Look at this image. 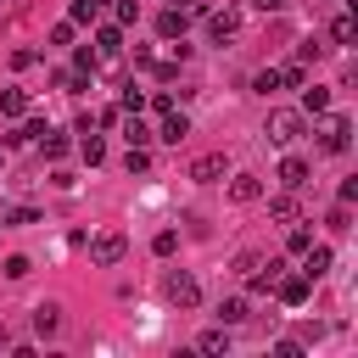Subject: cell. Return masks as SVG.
I'll return each instance as SVG.
<instances>
[{
  "label": "cell",
  "mask_w": 358,
  "mask_h": 358,
  "mask_svg": "<svg viewBox=\"0 0 358 358\" xmlns=\"http://www.w3.org/2000/svg\"><path fill=\"white\" fill-rule=\"evenodd\" d=\"M224 173H229L224 151H207V157H196V162H190V179H196V185H218Z\"/></svg>",
  "instance_id": "5"
},
{
  "label": "cell",
  "mask_w": 358,
  "mask_h": 358,
  "mask_svg": "<svg viewBox=\"0 0 358 358\" xmlns=\"http://www.w3.org/2000/svg\"><path fill=\"white\" fill-rule=\"evenodd\" d=\"M252 6H257V11H280L285 0H252Z\"/></svg>",
  "instance_id": "40"
},
{
  "label": "cell",
  "mask_w": 358,
  "mask_h": 358,
  "mask_svg": "<svg viewBox=\"0 0 358 358\" xmlns=\"http://www.w3.org/2000/svg\"><path fill=\"white\" fill-rule=\"evenodd\" d=\"M196 352H229V330L218 324V330H207L201 341H196Z\"/></svg>",
  "instance_id": "21"
},
{
  "label": "cell",
  "mask_w": 358,
  "mask_h": 358,
  "mask_svg": "<svg viewBox=\"0 0 358 358\" xmlns=\"http://www.w3.org/2000/svg\"><path fill=\"white\" fill-rule=\"evenodd\" d=\"M78 157H84L90 168H95V162H106V145H101V134H95V129H84V140H78Z\"/></svg>",
  "instance_id": "17"
},
{
  "label": "cell",
  "mask_w": 358,
  "mask_h": 358,
  "mask_svg": "<svg viewBox=\"0 0 358 358\" xmlns=\"http://www.w3.org/2000/svg\"><path fill=\"white\" fill-rule=\"evenodd\" d=\"M308 285H313V280H308L302 268H296V274H280V280H274V291H280V302H285V308H302V302H308Z\"/></svg>",
  "instance_id": "6"
},
{
  "label": "cell",
  "mask_w": 358,
  "mask_h": 358,
  "mask_svg": "<svg viewBox=\"0 0 358 358\" xmlns=\"http://www.w3.org/2000/svg\"><path fill=\"white\" fill-rule=\"evenodd\" d=\"M123 106H129V112H140V106H145V95H140L134 84H123Z\"/></svg>",
  "instance_id": "36"
},
{
  "label": "cell",
  "mask_w": 358,
  "mask_h": 358,
  "mask_svg": "<svg viewBox=\"0 0 358 358\" xmlns=\"http://www.w3.org/2000/svg\"><path fill=\"white\" fill-rule=\"evenodd\" d=\"M280 274H285V263H280V257H268V263L257 257V268H252L246 280H252V291H274V280H280Z\"/></svg>",
  "instance_id": "11"
},
{
  "label": "cell",
  "mask_w": 358,
  "mask_h": 358,
  "mask_svg": "<svg viewBox=\"0 0 358 358\" xmlns=\"http://www.w3.org/2000/svg\"><path fill=\"white\" fill-rule=\"evenodd\" d=\"M162 296H168L173 308H196V302H201V285H196L185 268H168V274H162Z\"/></svg>",
  "instance_id": "3"
},
{
  "label": "cell",
  "mask_w": 358,
  "mask_h": 358,
  "mask_svg": "<svg viewBox=\"0 0 358 358\" xmlns=\"http://www.w3.org/2000/svg\"><path fill=\"white\" fill-rule=\"evenodd\" d=\"M6 218H11V224H39V213H34V207H11Z\"/></svg>",
  "instance_id": "37"
},
{
  "label": "cell",
  "mask_w": 358,
  "mask_h": 358,
  "mask_svg": "<svg viewBox=\"0 0 358 358\" xmlns=\"http://www.w3.org/2000/svg\"><path fill=\"white\" fill-rule=\"evenodd\" d=\"M185 22H190V11H185V6H168V11L157 17V34H162V39H179Z\"/></svg>",
  "instance_id": "12"
},
{
  "label": "cell",
  "mask_w": 358,
  "mask_h": 358,
  "mask_svg": "<svg viewBox=\"0 0 358 358\" xmlns=\"http://www.w3.org/2000/svg\"><path fill=\"white\" fill-rule=\"evenodd\" d=\"M308 173H313V168H308V157H285V162H280V185H285V190H302V185H308Z\"/></svg>",
  "instance_id": "9"
},
{
  "label": "cell",
  "mask_w": 358,
  "mask_h": 358,
  "mask_svg": "<svg viewBox=\"0 0 358 358\" xmlns=\"http://www.w3.org/2000/svg\"><path fill=\"white\" fill-rule=\"evenodd\" d=\"M235 28H241V11H229V6H224V11H213V17H207V34H213V39H218V45H224V39H235Z\"/></svg>",
  "instance_id": "8"
},
{
  "label": "cell",
  "mask_w": 358,
  "mask_h": 358,
  "mask_svg": "<svg viewBox=\"0 0 358 358\" xmlns=\"http://www.w3.org/2000/svg\"><path fill=\"white\" fill-rule=\"evenodd\" d=\"M117 56H123V28L106 22V28L95 34V67H117Z\"/></svg>",
  "instance_id": "4"
},
{
  "label": "cell",
  "mask_w": 358,
  "mask_h": 358,
  "mask_svg": "<svg viewBox=\"0 0 358 358\" xmlns=\"http://www.w3.org/2000/svg\"><path fill=\"white\" fill-rule=\"evenodd\" d=\"M50 45H73V22H56L50 28Z\"/></svg>",
  "instance_id": "34"
},
{
  "label": "cell",
  "mask_w": 358,
  "mask_h": 358,
  "mask_svg": "<svg viewBox=\"0 0 358 358\" xmlns=\"http://www.w3.org/2000/svg\"><path fill=\"white\" fill-rule=\"evenodd\" d=\"M330 263H336V257H330V246H308V252H302V274H308V280H324V274H330Z\"/></svg>",
  "instance_id": "10"
},
{
  "label": "cell",
  "mask_w": 358,
  "mask_h": 358,
  "mask_svg": "<svg viewBox=\"0 0 358 358\" xmlns=\"http://www.w3.org/2000/svg\"><path fill=\"white\" fill-rule=\"evenodd\" d=\"M168 6H185V11H196V6H201V0H168Z\"/></svg>",
  "instance_id": "41"
},
{
  "label": "cell",
  "mask_w": 358,
  "mask_h": 358,
  "mask_svg": "<svg viewBox=\"0 0 358 358\" xmlns=\"http://www.w3.org/2000/svg\"><path fill=\"white\" fill-rule=\"evenodd\" d=\"M28 268H34V263H28V257H6V280H22V274H28Z\"/></svg>",
  "instance_id": "33"
},
{
  "label": "cell",
  "mask_w": 358,
  "mask_h": 358,
  "mask_svg": "<svg viewBox=\"0 0 358 358\" xmlns=\"http://www.w3.org/2000/svg\"><path fill=\"white\" fill-rule=\"evenodd\" d=\"M123 162H129V173H145V168H151V157H145V145H129V157H123Z\"/></svg>",
  "instance_id": "31"
},
{
  "label": "cell",
  "mask_w": 358,
  "mask_h": 358,
  "mask_svg": "<svg viewBox=\"0 0 358 358\" xmlns=\"http://www.w3.org/2000/svg\"><path fill=\"white\" fill-rule=\"evenodd\" d=\"M34 62H39V50H28V45H22V50H11V67H34Z\"/></svg>",
  "instance_id": "35"
},
{
  "label": "cell",
  "mask_w": 358,
  "mask_h": 358,
  "mask_svg": "<svg viewBox=\"0 0 358 358\" xmlns=\"http://www.w3.org/2000/svg\"><path fill=\"white\" fill-rule=\"evenodd\" d=\"M285 246H291V252H308V246H313V229H302V224H291V235H285Z\"/></svg>",
  "instance_id": "28"
},
{
  "label": "cell",
  "mask_w": 358,
  "mask_h": 358,
  "mask_svg": "<svg viewBox=\"0 0 358 358\" xmlns=\"http://www.w3.org/2000/svg\"><path fill=\"white\" fill-rule=\"evenodd\" d=\"M140 17V0H117V22H134Z\"/></svg>",
  "instance_id": "39"
},
{
  "label": "cell",
  "mask_w": 358,
  "mask_h": 358,
  "mask_svg": "<svg viewBox=\"0 0 358 358\" xmlns=\"http://www.w3.org/2000/svg\"><path fill=\"white\" fill-rule=\"evenodd\" d=\"M173 246H179V229H157V241H151V252H157V257H168Z\"/></svg>",
  "instance_id": "27"
},
{
  "label": "cell",
  "mask_w": 358,
  "mask_h": 358,
  "mask_svg": "<svg viewBox=\"0 0 358 358\" xmlns=\"http://www.w3.org/2000/svg\"><path fill=\"white\" fill-rule=\"evenodd\" d=\"M252 90H257V95H274V90H280V67H263V73L252 78Z\"/></svg>",
  "instance_id": "24"
},
{
  "label": "cell",
  "mask_w": 358,
  "mask_h": 358,
  "mask_svg": "<svg viewBox=\"0 0 358 358\" xmlns=\"http://www.w3.org/2000/svg\"><path fill=\"white\" fill-rule=\"evenodd\" d=\"M185 134H190V117H185V112H168V123L157 129V140H168V145H179Z\"/></svg>",
  "instance_id": "14"
},
{
  "label": "cell",
  "mask_w": 358,
  "mask_h": 358,
  "mask_svg": "<svg viewBox=\"0 0 358 358\" xmlns=\"http://www.w3.org/2000/svg\"><path fill=\"white\" fill-rule=\"evenodd\" d=\"M123 140H129V145H145V140H151V129H145L140 117H123Z\"/></svg>",
  "instance_id": "25"
},
{
  "label": "cell",
  "mask_w": 358,
  "mask_h": 358,
  "mask_svg": "<svg viewBox=\"0 0 358 358\" xmlns=\"http://www.w3.org/2000/svg\"><path fill=\"white\" fill-rule=\"evenodd\" d=\"M268 218H274V224H296V190L274 196V201H268Z\"/></svg>",
  "instance_id": "15"
},
{
  "label": "cell",
  "mask_w": 358,
  "mask_h": 358,
  "mask_svg": "<svg viewBox=\"0 0 358 358\" xmlns=\"http://www.w3.org/2000/svg\"><path fill=\"white\" fill-rule=\"evenodd\" d=\"M330 39H336V45H352V17H336V22H330Z\"/></svg>",
  "instance_id": "29"
},
{
  "label": "cell",
  "mask_w": 358,
  "mask_h": 358,
  "mask_svg": "<svg viewBox=\"0 0 358 358\" xmlns=\"http://www.w3.org/2000/svg\"><path fill=\"white\" fill-rule=\"evenodd\" d=\"M324 224H330V229H336V235H341V229H347V224H352V213H347V201H336V207H330V218H324Z\"/></svg>",
  "instance_id": "32"
},
{
  "label": "cell",
  "mask_w": 358,
  "mask_h": 358,
  "mask_svg": "<svg viewBox=\"0 0 358 358\" xmlns=\"http://www.w3.org/2000/svg\"><path fill=\"white\" fill-rule=\"evenodd\" d=\"M39 151H45V157H67V134L45 129V134H39Z\"/></svg>",
  "instance_id": "22"
},
{
  "label": "cell",
  "mask_w": 358,
  "mask_h": 358,
  "mask_svg": "<svg viewBox=\"0 0 358 358\" xmlns=\"http://www.w3.org/2000/svg\"><path fill=\"white\" fill-rule=\"evenodd\" d=\"M274 358H302V341H274Z\"/></svg>",
  "instance_id": "38"
},
{
  "label": "cell",
  "mask_w": 358,
  "mask_h": 358,
  "mask_svg": "<svg viewBox=\"0 0 358 358\" xmlns=\"http://www.w3.org/2000/svg\"><path fill=\"white\" fill-rule=\"evenodd\" d=\"M347 140H352V123H347V117H330V123L319 129V145H324L330 157H341V151H347Z\"/></svg>",
  "instance_id": "7"
},
{
  "label": "cell",
  "mask_w": 358,
  "mask_h": 358,
  "mask_svg": "<svg viewBox=\"0 0 358 358\" xmlns=\"http://www.w3.org/2000/svg\"><path fill=\"white\" fill-rule=\"evenodd\" d=\"M56 324H62V308H56V302H39V308H34V330H39V336H56Z\"/></svg>",
  "instance_id": "16"
},
{
  "label": "cell",
  "mask_w": 358,
  "mask_h": 358,
  "mask_svg": "<svg viewBox=\"0 0 358 358\" xmlns=\"http://www.w3.org/2000/svg\"><path fill=\"white\" fill-rule=\"evenodd\" d=\"M246 319V296H224L218 302V324H241Z\"/></svg>",
  "instance_id": "19"
},
{
  "label": "cell",
  "mask_w": 358,
  "mask_h": 358,
  "mask_svg": "<svg viewBox=\"0 0 358 358\" xmlns=\"http://www.w3.org/2000/svg\"><path fill=\"white\" fill-rule=\"evenodd\" d=\"M319 56H324V45H319V39H302V45H296V62H302V67H308V62H319Z\"/></svg>",
  "instance_id": "30"
},
{
  "label": "cell",
  "mask_w": 358,
  "mask_h": 358,
  "mask_svg": "<svg viewBox=\"0 0 358 358\" xmlns=\"http://www.w3.org/2000/svg\"><path fill=\"white\" fill-rule=\"evenodd\" d=\"M90 257H95L101 268H117V263L129 257V235H123V229H101V235H90Z\"/></svg>",
  "instance_id": "2"
},
{
  "label": "cell",
  "mask_w": 358,
  "mask_h": 358,
  "mask_svg": "<svg viewBox=\"0 0 358 358\" xmlns=\"http://www.w3.org/2000/svg\"><path fill=\"white\" fill-rule=\"evenodd\" d=\"M0 117H28V95L22 90H6L0 95Z\"/></svg>",
  "instance_id": "18"
},
{
  "label": "cell",
  "mask_w": 358,
  "mask_h": 358,
  "mask_svg": "<svg viewBox=\"0 0 358 358\" xmlns=\"http://www.w3.org/2000/svg\"><path fill=\"white\" fill-rule=\"evenodd\" d=\"M257 196H263V179L257 173H235L229 179V201H257Z\"/></svg>",
  "instance_id": "13"
},
{
  "label": "cell",
  "mask_w": 358,
  "mask_h": 358,
  "mask_svg": "<svg viewBox=\"0 0 358 358\" xmlns=\"http://www.w3.org/2000/svg\"><path fill=\"white\" fill-rule=\"evenodd\" d=\"M263 134H268L274 145H296V140L308 134V123H302V112H296V106H274V112H268V123H263Z\"/></svg>",
  "instance_id": "1"
},
{
  "label": "cell",
  "mask_w": 358,
  "mask_h": 358,
  "mask_svg": "<svg viewBox=\"0 0 358 358\" xmlns=\"http://www.w3.org/2000/svg\"><path fill=\"white\" fill-rule=\"evenodd\" d=\"M95 17H101V6H95V0H73V17H67V22L78 28V22H95Z\"/></svg>",
  "instance_id": "26"
},
{
  "label": "cell",
  "mask_w": 358,
  "mask_h": 358,
  "mask_svg": "<svg viewBox=\"0 0 358 358\" xmlns=\"http://www.w3.org/2000/svg\"><path fill=\"white\" fill-rule=\"evenodd\" d=\"M302 106H308V112H324V106H330V90H324V84H302Z\"/></svg>",
  "instance_id": "20"
},
{
  "label": "cell",
  "mask_w": 358,
  "mask_h": 358,
  "mask_svg": "<svg viewBox=\"0 0 358 358\" xmlns=\"http://www.w3.org/2000/svg\"><path fill=\"white\" fill-rule=\"evenodd\" d=\"M280 84L302 90V84H308V67H302V62H285V67H280Z\"/></svg>",
  "instance_id": "23"
}]
</instances>
